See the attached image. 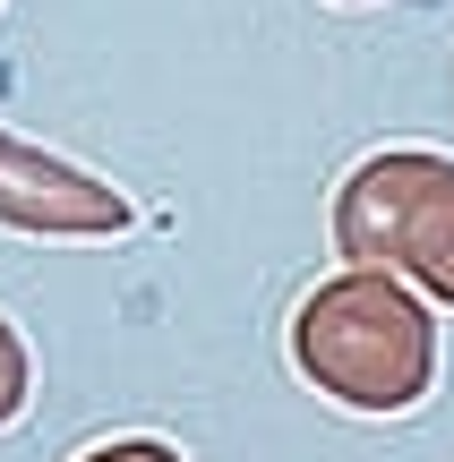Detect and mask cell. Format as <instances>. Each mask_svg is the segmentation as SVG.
<instances>
[{
    "label": "cell",
    "instance_id": "6da1fadb",
    "mask_svg": "<svg viewBox=\"0 0 454 462\" xmlns=\"http://www.w3.org/2000/svg\"><path fill=\"white\" fill-rule=\"evenodd\" d=\"M301 326L318 334H352V351H301V368L326 385V394L360 402V411H403L421 402V377H429V334H421V309L377 282H335L301 309Z\"/></svg>",
    "mask_w": 454,
    "mask_h": 462
},
{
    "label": "cell",
    "instance_id": "7a4b0ae2",
    "mask_svg": "<svg viewBox=\"0 0 454 462\" xmlns=\"http://www.w3.org/2000/svg\"><path fill=\"white\" fill-rule=\"evenodd\" d=\"M9 411H17V343L0 334V420H9Z\"/></svg>",
    "mask_w": 454,
    "mask_h": 462
},
{
    "label": "cell",
    "instance_id": "3957f363",
    "mask_svg": "<svg viewBox=\"0 0 454 462\" xmlns=\"http://www.w3.org/2000/svg\"><path fill=\"white\" fill-rule=\"evenodd\" d=\"M95 462H181V454H171V446H103Z\"/></svg>",
    "mask_w": 454,
    "mask_h": 462
}]
</instances>
